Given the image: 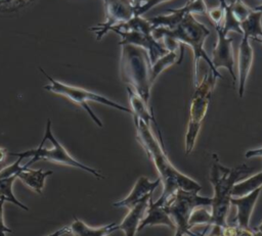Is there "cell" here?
I'll return each instance as SVG.
<instances>
[{
    "instance_id": "d4e9b609",
    "label": "cell",
    "mask_w": 262,
    "mask_h": 236,
    "mask_svg": "<svg viewBox=\"0 0 262 236\" xmlns=\"http://www.w3.org/2000/svg\"><path fill=\"white\" fill-rule=\"evenodd\" d=\"M17 178L15 176L12 177H8V178H3L0 179V198L4 199L5 201H9L13 204H15L16 206H18L21 209L25 210H29V207L27 205H25L24 203H21L13 194V190H12V186L14 181Z\"/></svg>"
},
{
    "instance_id": "44dd1931",
    "label": "cell",
    "mask_w": 262,
    "mask_h": 236,
    "mask_svg": "<svg viewBox=\"0 0 262 236\" xmlns=\"http://www.w3.org/2000/svg\"><path fill=\"white\" fill-rule=\"evenodd\" d=\"M262 13L259 11H253L251 14L241 22V29L243 36L248 37L249 39L262 38V23H261Z\"/></svg>"
},
{
    "instance_id": "74e56055",
    "label": "cell",
    "mask_w": 262,
    "mask_h": 236,
    "mask_svg": "<svg viewBox=\"0 0 262 236\" xmlns=\"http://www.w3.org/2000/svg\"><path fill=\"white\" fill-rule=\"evenodd\" d=\"M257 1H262V0H257Z\"/></svg>"
},
{
    "instance_id": "4dcf8cb0",
    "label": "cell",
    "mask_w": 262,
    "mask_h": 236,
    "mask_svg": "<svg viewBox=\"0 0 262 236\" xmlns=\"http://www.w3.org/2000/svg\"><path fill=\"white\" fill-rule=\"evenodd\" d=\"M4 202H5V200L0 198V236H6L7 233H12V230L9 229L4 223V218H3Z\"/></svg>"
},
{
    "instance_id": "f1b7e54d",
    "label": "cell",
    "mask_w": 262,
    "mask_h": 236,
    "mask_svg": "<svg viewBox=\"0 0 262 236\" xmlns=\"http://www.w3.org/2000/svg\"><path fill=\"white\" fill-rule=\"evenodd\" d=\"M168 1H171V0H146L141 6H139L134 10V15H142L143 13L147 12L151 8L158 6L159 4H162Z\"/></svg>"
},
{
    "instance_id": "f546056e",
    "label": "cell",
    "mask_w": 262,
    "mask_h": 236,
    "mask_svg": "<svg viewBox=\"0 0 262 236\" xmlns=\"http://www.w3.org/2000/svg\"><path fill=\"white\" fill-rule=\"evenodd\" d=\"M207 14L209 15L213 26L214 25H222V20H223V9L222 7L216 6V7H212V8H208Z\"/></svg>"
},
{
    "instance_id": "7c38bea8",
    "label": "cell",
    "mask_w": 262,
    "mask_h": 236,
    "mask_svg": "<svg viewBox=\"0 0 262 236\" xmlns=\"http://www.w3.org/2000/svg\"><path fill=\"white\" fill-rule=\"evenodd\" d=\"M217 33V42L212 51L211 62L213 66L218 70L220 67H224L230 74L233 83L236 82V76L234 74V56L232 47V38L227 37V34L222 30L221 25H214Z\"/></svg>"
},
{
    "instance_id": "52a82bcc",
    "label": "cell",
    "mask_w": 262,
    "mask_h": 236,
    "mask_svg": "<svg viewBox=\"0 0 262 236\" xmlns=\"http://www.w3.org/2000/svg\"><path fill=\"white\" fill-rule=\"evenodd\" d=\"M216 80L217 78L209 69L205 73L202 80L199 81V84L194 87V92L190 102L187 130L185 134V154H189L194 147L202 123L208 110Z\"/></svg>"
},
{
    "instance_id": "e575fe53",
    "label": "cell",
    "mask_w": 262,
    "mask_h": 236,
    "mask_svg": "<svg viewBox=\"0 0 262 236\" xmlns=\"http://www.w3.org/2000/svg\"><path fill=\"white\" fill-rule=\"evenodd\" d=\"M253 9H254L255 11H259V12L262 13V4H261V5H258V6H256V7H254Z\"/></svg>"
},
{
    "instance_id": "277c9868",
    "label": "cell",
    "mask_w": 262,
    "mask_h": 236,
    "mask_svg": "<svg viewBox=\"0 0 262 236\" xmlns=\"http://www.w3.org/2000/svg\"><path fill=\"white\" fill-rule=\"evenodd\" d=\"M150 67L148 54L143 48L131 44L121 45V79L148 104L152 86Z\"/></svg>"
},
{
    "instance_id": "d590c367",
    "label": "cell",
    "mask_w": 262,
    "mask_h": 236,
    "mask_svg": "<svg viewBox=\"0 0 262 236\" xmlns=\"http://www.w3.org/2000/svg\"><path fill=\"white\" fill-rule=\"evenodd\" d=\"M255 229H256L258 232H260V233L262 234V223H261L259 226H257Z\"/></svg>"
},
{
    "instance_id": "83f0119b",
    "label": "cell",
    "mask_w": 262,
    "mask_h": 236,
    "mask_svg": "<svg viewBox=\"0 0 262 236\" xmlns=\"http://www.w3.org/2000/svg\"><path fill=\"white\" fill-rule=\"evenodd\" d=\"M21 160H23V158L17 157L16 161H14L13 163H11V164L3 168L2 170H0V179L12 177V176H15L17 178L18 173L26 168V166L20 164Z\"/></svg>"
},
{
    "instance_id": "2e32d148",
    "label": "cell",
    "mask_w": 262,
    "mask_h": 236,
    "mask_svg": "<svg viewBox=\"0 0 262 236\" xmlns=\"http://www.w3.org/2000/svg\"><path fill=\"white\" fill-rule=\"evenodd\" d=\"M127 94H128V99H129V103H130V109L132 111V115L138 117L139 120H141L145 125H147L148 127L151 128V124H154L157 128V131L160 135V138L163 140L162 138V134L159 128V125L155 119L154 112H152V108L150 107V105L148 103H146L131 87L127 86Z\"/></svg>"
},
{
    "instance_id": "836d02e7",
    "label": "cell",
    "mask_w": 262,
    "mask_h": 236,
    "mask_svg": "<svg viewBox=\"0 0 262 236\" xmlns=\"http://www.w3.org/2000/svg\"><path fill=\"white\" fill-rule=\"evenodd\" d=\"M131 1V3L133 4V6H134V10L136 9V8H138L139 6H141L146 0H130Z\"/></svg>"
},
{
    "instance_id": "9a60e30c",
    "label": "cell",
    "mask_w": 262,
    "mask_h": 236,
    "mask_svg": "<svg viewBox=\"0 0 262 236\" xmlns=\"http://www.w3.org/2000/svg\"><path fill=\"white\" fill-rule=\"evenodd\" d=\"M261 190L262 188H258L246 195L231 197L230 204L236 207V226L244 229H250V218Z\"/></svg>"
},
{
    "instance_id": "484cf974",
    "label": "cell",
    "mask_w": 262,
    "mask_h": 236,
    "mask_svg": "<svg viewBox=\"0 0 262 236\" xmlns=\"http://www.w3.org/2000/svg\"><path fill=\"white\" fill-rule=\"evenodd\" d=\"M229 5L235 18L239 22L245 20L253 11V8H250L243 0H234Z\"/></svg>"
},
{
    "instance_id": "3957f363",
    "label": "cell",
    "mask_w": 262,
    "mask_h": 236,
    "mask_svg": "<svg viewBox=\"0 0 262 236\" xmlns=\"http://www.w3.org/2000/svg\"><path fill=\"white\" fill-rule=\"evenodd\" d=\"M253 168L245 163L226 168L219 162L216 154H213V162L210 170V182L213 186V197L211 203V233H219L226 224V217L230 208V199L232 197V188L241 177L250 173Z\"/></svg>"
},
{
    "instance_id": "ffe728a7",
    "label": "cell",
    "mask_w": 262,
    "mask_h": 236,
    "mask_svg": "<svg viewBox=\"0 0 262 236\" xmlns=\"http://www.w3.org/2000/svg\"><path fill=\"white\" fill-rule=\"evenodd\" d=\"M52 174H53L52 171L44 172L42 169L32 170L29 167H26L23 171L18 173L17 179H19L24 184L29 186L32 190H34L38 194H41L46 178L48 176H51Z\"/></svg>"
},
{
    "instance_id": "7402d4cb",
    "label": "cell",
    "mask_w": 262,
    "mask_h": 236,
    "mask_svg": "<svg viewBox=\"0 0 262 236\" xmlns=\"http://www.w3.org/2000/svg\"><path fill=\"white\" fill-rule=\"evenodd\" d=\"M258 188H262V172L235 183L232 188V197L246 195Z\"/></svg>"
},
{
    "instance_id": "1f68e13d",
    "label": "cell",
    "mask_w": 262,
    "mask_h": 236,
    "mask_svg": "<svg viewBox=\"0 0 262 236\" xmlns=\"http://www.w3.org/2000/svg\"><path fill=\"white\" fill-rule=\"evenodd\" d=\"M245 156H246L247 158H250V157H256V156H262V147L248 150V151L246 152Z\"/></svg>"
},
{
    "instance_id": "e0dca14e",
    "label": "cell",
    "mask_w": 262,
    "mask_h": 236,
    "mask_svg": "<svg viewBox=\"0 0 262 236\" xmlns=\"http://www.w3.org/2000/svg\"><path fill=\"white\" fill-rule=\"evenodd\" d=\"M145 213L146 217L141 220L138 231H141L143 228L149 226H167L174 230V223L169 214L167 213L165 206L154 201L152 196L149 198Z\"/></svg>"
},
{
    "instance_id": "9c48e42d",
    "label": "cell",
    "mask_w": 262,
    "mask_h": 236,
    "mask_svg": "<svg viewBox=\"0 0 262 236\" xmlns=\"http://www.w3.org/2000/svg\"><path fill=\"white\" fill-rule=\"evenodd\" d=\"M105 19L90 28L94 32L96 40H101L113 28L126 22L134 16V6L130 0H103Z\"/></svg>"
},
{
    "instance_id": "d6986e66",
    "label": "cell",
    "mask_w": 262,
    "mask_h": 236,
    "mask_svg": "<svg viewBox=\"0 0 262 236\" xmlns=\"http://www.w3.org/2000/svg\"><path fill=\"white\" fill-rule=\"evenodd\" d=\"M117 225L118 224L116 222H113L101 227L93 228L85 224L77 217H74V222L71 226H69V233H71L72 236H107L118 230Z\"/></svg>"
},
{
    "instance_id": "7a4b0ae2",
    "label": "cell",
    "mask_w": 262,
    "mask_h": 236,
    "mask_svg": "<svg viewBox=\"0 0 262 236\" xmlns=\"http://www.w3.org/2000/svg\"><path fill=\"white\" fill-rule=\"evenodd\" d=\"M152 35L157 40H161L165 48L169 51H175L176 46L187 45L191 48L193 53V63H194V72H193V87L199 84V61L200 59H204L209 64V69L214 74L217 79H221L222 76L220 73L213 66L211 62V58L207 55L204 45L207 37L210 35L209 29L202 22H200L192 14L184 17L179 25H177L174 29H166V28H157L154 29Z\"/></svg>"
},
{
    "instance_id": "ac0fdd59",
    "label": "cell",
    "mask_w": 262,
    "mask_h": 236,
    "mask_svg": "<svg viewBox=\"0 0 262 236\" xmlns=\"http://www.w3.org/2000/svg\"><path fill=\"white\" fill-rule=\"evenodd\" d=\"M151 196L141 200L139 203L129 208V213L126 215L123 221L117 225V229L123 231L125 236H135V234L138 232L139 224L143 219V214L147 208L148 201Z\"/></svg>"
},
{
    "instance_id": "6da1fadb",
    "label": "cell",
    "mask_w": 262,
    "mask_h": 236,
    "mask_svg": "<svg viewBox=\"0 0 262 236\" xmlns=\"http://www.w3.org/2000/svg\"><path fill=\"white\" fill-rule=\"evenodd\" d=\"M133 120L136 129V138L155 164L159 179L163 184V193L156 202L164 205L166 200L179 189L200 192L202 186L190 177L182 174L172 164L166 154L164 145L159 142L151 128L136 116H133Z\"/></svg>"
},
{
    "instance_id": "30bf717a",
    "label": "cell",
    "mask_w": 262,
    "mask_h": 236,
    "mask_svg": "<svg viewBox=\"0 0 262 236\" xmlns=\"http://www.w3.org/2000/svg\"><path fill=\"white\" fill-rule=\"evenodd\" d=\"M114 32L121 37V40L119 41L120 46L124 44H131L143 48L147 52L151 64L156 62L160 57L164 56L169 52V50L165 48V46L154 37L152 33H144L137 31Z\"/></svg>"
},
{
    "instance_id": "8992f818",
    "label": "cell",
    "mask_w": 262,
    "mask_h": 236,
    "mask_svg": "<svg viewBox=\"0 0 262 236\" xmlns=\"http://www.w3.org/2000/svg\"><path fill=\"white\" fill-rule=\"evenodd\" d=\"M39 69L47 78V80L49 82L47 85H45L43 87L45 90H47L49 92H52L54 94L63 96L67 99H69L70 101H72L73 103L81 106L83 109L86 110V112L89 114V116L92 119V121L98 127H102V123L99 120V117L93 112L91 107L89 106V104H88L89 101L97 102V103H100V104L113 107L115 109H118V110H121V111H124V112L132 114V111H131L130 108H128V107H126V106H124V105H122V104H120L118 102H115V101H113L112 99H110V98H107L105 96H102L100 94H97L95 92L89 91V90L81 88V87L64 84L62 82H59V81L53 79L43 68L39 67Z\"/></svg>"
},
{
    "instance_id": "603a6c76",
    "label": "cell",
    "mask_w": 262,
    "mask_h": 236,
    "mask_svg": "<svg viewBox=\"0 0 262 236\" xmlns=\"http://www.w3.org/2000/svg\"><path fill=\"white\" fill-rule=\"evenodd\" d=\"M179 56V58L182 60L183 59V55L179 54L177 55V52L176 51H169L167 54H165L164 56L160 57L156 62H154L151 64V67H150V80H151V83L154 84V82L156 81V79L160 76V74L165 70L166 68H168L169 66L173 65L175 62L178 63V60H177V57Z\"/></svg>"
},
{
    "instance_id": "4316f807",
    "label": "cell",
    "mask_w": 262,
    "mask_h": 236,
    "mask_svg": "<svg viewBox=\"0 0 262 236\" xmlns=\"http://www.w3.org/2000/svg\"><path fill=\"white\" fill-rule=\"evenodd\" d=\"M190 227L192 228L195 225L200 224H206L211 225V213H209L204 207H198L193 210L190 221H189Z\"/></svg>"
},
{
    "instance_id": "ba28073f",
    "label": "cell",
    "mask_w": 262,
    "mask_h": 236,
    "mask_svg": "<svg viewBox=\"0 0 262 236\" xmlns=\"http://www.w3.org/2000/svg\"><path fill=\"white\" fill-rule=\"evenodd\" d=\"M212 197L200 196L198 191L177 190L164 204L174 223V236H186L191 227L189 224L193 210L198 207L211 206Z\"/></svg>"
},
{
    "instance_id": "cb8c5ba5",
    "label": "cell",
    "mask_w": 262,
    "mask_h": 236,
    "mask_svg": "<svg viewBox=\"0 0 262 236\" xmlns=\"http://www.w3.org/2000/svg\"><path fill=\"white\" fill-rule=\"evenodd\" d=\"M220 6L223 9V20H222V30L225 34H228L229 32H235L243 36V32L241 29V22L235 18L230 5L226 3L225 0H219Z\"/></svg>"
},
{
    "instance_id": "d6a6232c",
    "label": "cell",
    "mask_w": 262,
    "mask_h": 236,
    "mask_svg": "<svg viewBox=\"0 0 262 236\" xmlns=\"http://www.w3.org/2000/svg\"><path fill=\"white\" fill-rule=\"evenodd\" d=\"M69 232H70L69 226H66V227H62V228H60V229H58V230L52 232L51 234H49V235H47V236H62V235L67 234V233H69Z\"/></svg>"
},
{
    "instance_id": "5b68a950",
    "label": "cell",
    "mask_w": 262,
    "mask_h": 236,
    "mask_svg": "<svg viewBox=\"0 0 262 236\" xmlns=\"http://www.w3.org/2000/svg\"><path fill=\"white\" fill-rule=\"evenodd\" d=\"M43 140H48L51 143L52 147L51 148L43 147L44 141H41L40 145L37 148L29 149L21 152H8V154L11 156L20 157L23 159L26 157H31V159L25 164L26 167H30L32 163L39 160H46V161L60 163V164H64V166H69L72 168L85 171L87 173H90L97 179H104V176L100 173V171L78 161L68 152V150L63 147V145L53 135L51 130V121L49 119L47 120Z\"/></svg>"
},
{
    "instance_id": "5bb4252c",
    "label": "cell",
    "mask_w": 262,
    "mask_h": 236,
    "mask_svg": "<svg viewBox=\"0 0 262 236\" xmlns=\"http://www.w3.org/2000/svg\"><path fill=\"white\" fill-rule=\"evenodd\" d=\"M237 73H238V96L243 98L246 88L247 79L249 77L253 59H254V51L252 45L250 43V39L246 36H243L242 42L238 47L237 54Z\"/></svg>"
},
{
    "instance_id": "8d00e7d4",
    "label": "cell",
    "mask_w": 262,
    "mask_h": 236,
    "mask_svg": "<svg viewBox=\"0 0 262 236\" xmlns=\"http://www.w3.org/2000/svg\"><path fill=\"white\" fill-rule=\"evenodd\" d=\"M3 1H4V0H0V6H2V4H3Z\"/></svg>"
},
{
    "instance_id": "4fadbf2b",
    "label": "cell",
    "mask_w": 262,
    "mask_h": 236,
    "mask_svg": "<svg viewBox=\"0 0 262 236\" xmlns=\"http://www.w3.org/2000/svg\"><path fill=\"white\" fill-rule=\"evenodd\" d=\"M161 181L158 178L155 181H150L146 177H140L136 181L135 185L133 186L131 192L122 200L116 201L113 203L114 207H127L131 208L137 203H139L141 200L149 197L152 195L154 191L158 188Z\"/></svg>"
},
{
    "instance_id": "8fae6325",
    "label": "cell",
    "mask_w": 262,
    "mask_h": 236,
    "mask_svg": "<svg viewBox=\"0 0 262 236\" xmlns=\"http://www.w3.org/2000/svg\"><path fill=\"white\" fill-rule=\"evenodd\" d=\"M207 11L208 7L205 3V0H188L184 6L176 9H168V14L157 15L149 18L148 20L154 29L166 28L171 30L179 25L181 20L187 15L207 14Z\"/></svg>"
}]
</instances>
